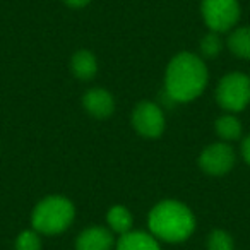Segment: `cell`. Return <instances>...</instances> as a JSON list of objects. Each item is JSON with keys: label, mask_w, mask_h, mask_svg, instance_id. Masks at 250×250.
I'll list each match as a JSON object with an SVG mask.
<instances>
[{"label": "cell", "mask_w": 250, "mask_h": 250, "mask_svg": "<svg viewBox=\"0 0 250 250\" xmlns=\"http://www.w3.org/2000/svg\"><path fill=\"white\" fill-rule=\"evenodd\" d=\"M167 94L173 101H190L204 91L208 84V70L199 57L192 53H178L167 69Z\"/></svg>", "instance_id": "obj_1"}, {"label": "cell", "mask_w": 250, "mask_h": 250, "mask_svg": "<svg viewBox=\"0 0 250 250\" xmlns=\"http://www.w3.org/2000/svg\"><path fill=\"white\" fill-rule=\"evenodd\" d=\"M195 219L190 209L178 201H163L149 212V229L167 242H184L192 235Z\"/></svg>", "instance_id": "obj_2"}, {"label": "cell", "mask_w": 250, "mask_h": 250, "mask_svg": "<svg viewBox=\"0 0 250 250\" xmlns=\"http://www.w3.org/2000/svg\"><path fill=\"white\" fill-rule=\"evenodd\" d=\"M74 219V206L69 199L52 195L40 202L33 211V226L43 235H59L65 231Z\"/></svg>", "instance_id": "obj_3"}, {"label": "cell", "mask_w": 250, "mask_h": 250, "mask_svg": "<svg viewBox=\"0 0 250 250\" xmlns=\"http://www.w3.org/2000/svg\"><path fill=\"white\" fill-rule=\"evenodd\" d=\"M216 100L228 111L243 110L250 101V77L240 72L225 76L218 84Z\"/></svg>", "instance_id": "obj_4"}, {"label": "cell", "mask_w": 250, "mask_h": 250, "mask_svg": "<svg viewBox=\"0 0 250 250\" xmlns=\"http://www.w3.org/2000/svg\"><path fill=\"white\" fill-rule=\"evenodd\" d=\"M202 16L214 33L228 31L240 18L238 0H202Z\"/></svg>", "instance_id": "obj_5"}, {"label": "cell", "mask_w": 250, "mask_h": 250, "mask_svg": "<svg viewBox=\"0 0 250 250\" xmlns=\"http://www.w3.org/2000/svg\"><path fill=\"white\" fill-rule=\"evenodd\" d=\"M134 129L144 137H158L165 130V117L158 104L143 101L136 106L132 115Z\"/></svg>", "instance_id": "obj_6"}, {"label": "cell", "mask_w": 250, "mask_h": 250, "mask_svg": "<svg viewBox=\"0 0 250 250\" xmlns=\"http://www.w3.org/2000/svg\"><path fill=\"white\" fill-rule=\"evenodd\" d=\"M199 165L209 175H225L235 165V151L229 144L216 143L202 151Z\"/></svg>", "instance_id": "obj_7"}, {"label": "cell", "mask_w": 250, "mask_h": 250, "mask_svg": "<svg viewBox=\"0 0 250 250\" xmlns=\"http://www.w3.org/2000/svg\"><path fill=\"white\" fill-rule=\"evenodd\" d=\"M83 104L87 110V113L96 118L110 117L115 108L113 96H111L108 91L100 89V87H94V89L87 91L83 98Z\"/></svg>", "instance_id": "obj_8"}, {"label": "cell", "mask_w": 250, "mask_h": 250, "mask_svg": "<svg viewBox=\"0 0 250 250\" xmlns=\"http://www.w3.org/2000/svg\"><path fill=\"white\" fill-rule=\"evenodd\" d=\"M113 235L110 229L93 226L84 229L76 242V250H111Z\"/></svg>", "instance_id": "obj_9"}, {"label": "cell", "mask_w": 250, "mask_h": 250, "mask_svg": "<svg viewBox=\"0 0 250 250\" xmlns=\"http://www.w3.org/2000/svg\"><path fill=\"white\" fill-rule=\"evenodd\" d=\"M117 250H160V245L149 233L129 231L120 236Z\"/></svg>", "instance_id": "obj_10"}, {"label": "cell", "mask_w": 250, "mask_h": 250, "mask_svg": "<svg viewBox=\"0 0 250 250\" xmlns=\"http://www.w3.org/2000/svg\"><path fill=\"white\" fill-rule=\"evenodd\" d=\"M98 69V63L96 59L91 52L87 50H81V52L74 53L72 57V72L76 74L79 79L87 81V79H93L94 74H96Z\"/></svg>", "instance_id": "obj_11"}, {"label": "cell", "mask_w": 250, "mask_h": 250, "mask_svg": "<svg viewBox=\"0 0 250 250\" xmlns=\"http://www.w3.org/2000/svg\"><path fill=\"white\" fill-rule=\"evenodd\" d=\"M106 221L111 226V229L120 235L129 233L132 228V214L129 212V209H125L124 206H113V208L108 211Z\"/></svg>", "instance_id": "obj_12"}, {"label": "cell", "mask_w": 250, "mask_h": 250, "mask_svg": "<svg viewBox=\"0 0 250 250\" xmlns=\"http://www.w3.org/2000/svg\"><path fill=\"white\" fill-rule=\"evenodd\" d=\"M228 46L240 59H250V28H238L228 38Z\"/></svg>", "instance_id": "obj_13"}, {"label": "cell", "mask_w": 250, "mask_h": 250, "mask_svg": "<svg viewBox=\"0 0 250 250\" xmlns=\"http://www.w3.org/2000/svg\"><path fill=\"white\" fill-rule=\"evenodd\" d=\"M216 132L221 139L235 141L242 134V125L235 115H223L216 120Z\"/></svg>", "instance_id": "obj_14"}, {"label": "cell", "mask_w": 250, "mask_h": 250, "mask_svg": "<svg viewBox=\"0 0 250 250\" xmlns=\"http://www.w3.org/2000/svg\"><path fill=\"white\" fill-rule=\"evenodd\" d=\"M209 250H233V238L223 229H214L208 238Z\"/></svg>", "instance_id": "obj_15"}, {"label": "cell", "mask_w": 250, "mask_h": 250, "mask_svg": "<svg viewBox=\"0 0 250 250\" xmlns=\"http://www.w3.org/2000/svg\"><path fill=\"white\" fill-rule=\"evenodd\" d=\"M221 38L218 36V33H209V35H206L204 38H202L201 42V52L204 57H209V59H212V57H216L219 52H221Z\"/></svg>", "instance_id": "obj_16"}, {"label": "cell", "mask_w": 250, "mask_h": 250, "mask_svg": "<svg viewBox=\"0 0 250 250\" xmlns=\"http://www.w3.org/2000/svg\"><path fill=\"white\" fill-rule=\"evenodd\" d=\"M42 240L36 231H22L16 240V250H40Z\"/></svg>", "instance_id": "obj_17"}, {"label": "cell", "mask_w": 250, "mask_h": 250, "mask_svg": "<svg viewBox=\"0 0 250 250\" xmlns=\"http://www.w3.org/2000/svg\"><path fill=\"white\" fill-rule=\"evenodd\" d=\"M242 154H243V158H245L247 163L250 165V136L243 139V143H242Z\"/></svg>", "instance_id": "obj_18"}, {"label": "cell", "mask_w": 250, "mask_h": 250, "mask_svg": "<svg viewBox=\"0 0 250 250\" xmlns=\"http://www.w3.org/2000/svg\"><path fill=\"white\" fill-rule=\"evenodd\" d=\"M65 2L72 7H84V5L89 4V0H65Z\"/></svg>", "instance_id": "obj_19"}]
</instances>
